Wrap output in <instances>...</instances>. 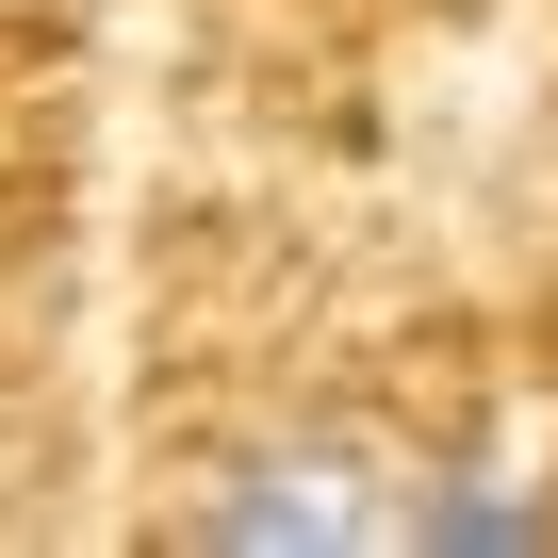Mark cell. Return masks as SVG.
Masks as SVG:
<instances>
[{
  "label": "cell",
  "instance_id": "obj_1",
  "mask_svg": "<svg viewBox=\"0 0 558 558\" xmlns=\"http://www.w3.org/2000/svg\"><path fill=\"white\" fill-rule=\"evenodd\" d=\"M197 542H230V558L411 542V493H395V460H378V444H345V427H296V444H246V460H214V493H197Z\"/></svg>",
  "mask_w": 558,
  "mask_h": 558
},
{
  "label": "cell",
  "instance_id": "obj_2",
  "mask_svg": "<svg viewBox=\"0 0 558 558\" xmlns=\"http://www.w3.org/2000/svg\"><path fill=\"white\" fill-rule=\"evenodd\" d=\"M411 542H558V509H542V493H460V476H444V493H411Z\"/></svg>",
  "mask_w": 558,
  "mask_h": 558
}]
</instances>
